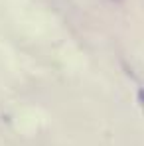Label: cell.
I'll list each match as a JSON object with an SVG mask.
<instances>
[{"label":"cell","mask_w":144,"mask_h":146,"mask_svg":"<svg viewBox=\"0 0 144 146\" xmlns=\"http://www.w3.org/2000/svg\"><path fill=\"white\" fill-rule=\"evenodd\" d=\"M136 99H138V105H140V109H142V113H144V89H138Z\"/></svg>","instance_id":"6da1fadb"},{"label":"cell","mask_w":144,"mask_h":146,"mask_svg":"<svg viewBox=\"0 0 144 146\" xmlns=\"http://www.w3.org/2000/svg\"><path fill=\"white\" fill-rule=\"evenodd\" d=\"M113 2H120V0H113Z\"/></svg>","instance_id":"7a4b0ae2"}]
</instances>
